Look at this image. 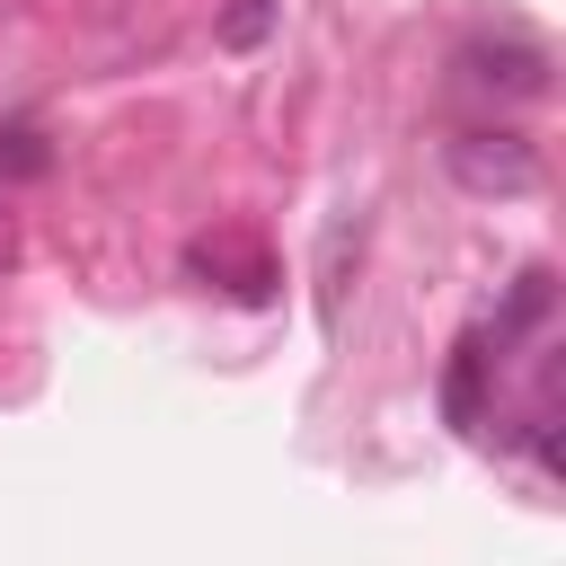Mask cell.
<instances>
[{"mask_svg": "<svg viewBox=\"0 0 566 566\" xmlns=\"http://www.w3.org/2000/svg\"><path fill=\"white\" fill-rule=\"evenodd\" d=\"M531 460H539V469H557V424H548V416H531Z\"/></svg>", "mask_w": 566, "mask_h": 566, "instance_id": "obj_7", "label": "cell"}, {"mask_svg": "<svg viewBox=\"0 0 566 566\" xmlns=\"http://www.w3.org/2000/svg\"><path fill=\"white\" fill-rule=\"evenodd\" d=\"M35 168H44V133L35 124H9L0 133V177H35Z\"/></svg>", "mask_w": 566, "mask_h": 566, "instance_id": "obj_6", "label": "cell"}, {"mask_svg": "<svg viewBox=\"0 0 566 566\" xmlns=\"http://www.w3.org/2000/svg\"><path fill=\"white\" fill-rule=\"evenodd\" d=\"M274 9H283V0H230V9H221V44H230V53H256L265 27H274Z\"/></svg>", "mask_w": 566, "mask_h": 566, "instance_id": "obj_4", "label": "cell"}, {"mask_svg": "<svg viewBox=\"0 0 566 566\" xmlns=\"http://www.w3.org/2000/svg\"><path fill=\"white\" fill-rule=\"evenodd\" d=\"M460 71L495 97H548V53L531 35H478V44H460Z\"/></svg>", "mask_w": 566, "mask_h": 566, "instance_id": "obj_2", "label": "cell"}, {"mask_svg": "<svg viewBox=\"0 0 566 566\" xmlns=\"http://www.w3.org/2000/svg\"><path fill=\"white\" fill-rule=\"evenodd\" d=\"M442 168H451L469 195H531V186H539V150H531V133H513V124H469V133H451V142H442Z\"/></svg>", "mask_w": 566, "mask_h": 566, "instance_id": "obj_1", "label": "cell"}, {"mask_svg": "<svg viewBox=\"0 0 566 566\" xmlns=\"http://www.w3.org/2000/svg\"><path fill=\"white\" fill-rule=\"evenodd\" d=\"M486 345H495V336H486V327H469V336L451 345V363H442V416H451L460 433H478V424H486V363H495Z\"/></svg>", "mask_w": 566, "mask_h": 566, "instance_id": "obj_3", "label": "cell"}, {"mask_svg": "<svg viewBox=\"0 0 566 566\" xmlns=\"http://www.w3.org/2000/svg\"><path fill=\"white\" fill-rule=\"evenodd\" d=\"M539 310H548V265H531V274H522V283H513V310H504V318H495V345H504V336H522V327H531V318H539Z\"/></svg>", "mask_w": 566, "mask_h": 566, "instance_id": "obj_5", "label": "cell"}]
</instances>
